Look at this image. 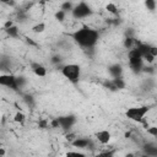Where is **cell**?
<instances>
[{
    "label": "cell",
    "mask_w": 157,
    "mask_h": 157,
    "mask_svg": "<svg viewBox=\"0 0 157 157\" xmlns=\"http://www.w3.org/2000/svg\"><path fill=\"white\" fill-rule=\"evenodd\" d=\"M123 71H124L123 66H121L120 64H118V63L110 64V65L108 66V72H109V75H110L113 78H114V77H120V76H123Z\"/></svg>",
    "instance_id": "8fae6325"
},
{
    "label": "cell",
    "mask_w": 157,
    "mask_h": 157,
    "mask_svg": "<svg viewBox=\"0 0 157 157\" xmlns=\"http://www.w3.org/2000/svg\"><path fill=\"white\" fill-rule=\"evenodd\" d=\"M72 7H74V4L71 2V1H64L63 4H61V6H60V10H63V11H65V12H69V11H71L72 10Z\"/></svg>",
    "instance_id": "ac0fdd59"
},
{
    "label": "cell",
    "mask_w": 157,
    "mask_h": 157,
    "mask_svg": "<svg viewBox=\"0 0 157 157\" xmlns=\"http://www.w3.org/2000/svg\"><path fill=\"white\" fill-rule=\"evenodd\" d=\"M13 121L17 124H23L26 121V115L22 112H16L13 115Z\"/></svg>",
    "instance_id": "2e32d148"
},
{
    "label": "cell",
    "mask_w": 157,
    "mask_h": 157,
    "mask_svg": "<svg viewBox=\"0 0 157 157\" xmlns=\"http://www.w3.org/2000/svg\"><path fill=\"white\" fill-rule=\"evenodd\" d=\"M105 10H107L108 12L113 13V15H117V13H118V7H117V5H115L114 2H108V4L105 5Z\"/></svg>",
    "instance_id": "d6986e66"
},
{
    "label": "cell",
    "mask_w": 157,
    "mask_h": 157,
    "mask_svg": "<svg viewBox=\"0 0 157 157\" xmlns=\"http://www.w3.org/2000/svg\"><path fill=\"white\" fill-rule=\"evenodd\" d=\"M70 12H71L72 18H75V20H83V18L90 17L93 13V10H92V7L86 1L82 0L78 4L74 5V7H72V10Z\"/></svg>",
    "instance_id": "5b68a950"
},
{
    "label": "cell",
    "mask_w": 157,
    "mask_h": 157,
    "mask_svg": "<svg viewBox=\"0 0 157 157\" xmlns=\"http://www.w3.org/2000/svg\"><path fill=\"white\" fill-rule=\"evenodd\" d=\"M32 72L38 77H45L47 76V67L39 63H32L31 64Z\"/></svg>",
    "instance_id": "30bf717a"
},
{
    "label": "cell",
    "mask_w": 157,
    "mask_h": 157,
    "mask_svg": "<svg viewBox=\"0 0 157 157\" xmlns=\"http://www.w3.org/2000/svg\"><path fill=\"white\" fill-rule=\"evenodd\" d=\"M151 107L150 105H140V107H130L125 110V117L129 120L136 121V123H142L145 124V117L150 112Z\"/></svg>",
    "instance_id": "3957f363"
},
{
    "label": "cell",
    "mask_w": 157,
    "mask_h": 157,
    "mask_svg": "<svg viewBox=\"0 0 157 157\" xmlns=\"http://www.w3.org/2000/svg\"><path fill=\"white\" fill-rule=\"evenodd\" d=\"M1 4H5V5H9V6H13L15 5V0H0Z\"/></svg>",
    "instance_id": "603a6c76"
},
{
    "label": "cell",
    "mask_w": 157,
    "mask_h": 157,
    "mask_svg": "<svg viewBox=\"0 0 157 157\" xmlns=\"http://www.w3.org/2000/svg\"><path fill=\"white\" fill-rule=\"evenodd\" d=\"M146 129H147V134H150L153 137H157V126H150V128L147 126Z\"/></svg>",
    "instance_id": "44dd1931"
},
{
    "label": "cell",
    "mask_w": 157,
    "mask_h": 157,
    "mask_svg": "<svg viewBox=\"0 0 157 157\" xmlns=\"http://www.w3.org/2000/svg\"><path fill=\"white\" fill-rule=\"evenodd\" d=\"M53 64H60L61 61H63V59H61V56L59 55V54H56V55H53L52 56V60H50Z\"/></svg>",
    "instance_id": "7402d4cb"
},
{
    "label": "cell",
    "mask_w": 157,
    "mask_h": 157,
    "mask_svg": "<svg viewBox=\"0 0 157 157\" xmlns=\"http://www.w3.org/2000/svg\"><path fill=\"white\" fill-rule=\"evenodd\" d=\"M136 44V40L134 37H125L124 38V47L126 49H130V48H134Z\"/></svg>",
    "instance_id": "e0dca14e"
},
{
    "label": "cell",
    "mask_w": 157,
    "mask_h": 157,
    "mask_svg": "<svg viewBox=\"0 0 157 157\" xmlns=\"http://www.w3.org/2000/svg\"><path fill=\"white\" fill-rule=\"evenodd\" d=\"M69 37L81 48L83 49H92L98 43L99 32L92 27L83 25L82 27L75 29L74 32L69 33Z\"/></svg>",
    "instance_id": "6da1fadb"
},
{
    "label": "cell",
    "mask_w": 157,
    "mask_h": 157,
    "mask_svg": "<svg viewBox=\"0 0 157 157\" xmlns=\"http://www.w3.org/2000/svg\"><path fill=\"white\" fill-rule=\"evenodd\" d=\"M5 32H6V34L10 37V38H17L18 36H20V31H18V27L16 26V25H12L11 27H9V28H6V29H4Z\"/></svg>",
    "instance_id": "7c38bea8"
},
{
    "label": "cell",
    "mask_w": 157,
    "mask_h": 157,
    "mask_svg": "<svg viewBox=\"0 0 157 157\" xmlns=\"http://www.w3.org/2000/svg\"><path fill=\"white\" fill-rule=\"evenodd\" d=\"M144 150H145V152H146L147 156H152V157L157 156V147H156L153 144H147V145H145Z\"/></svg>",
    "instance_id": "5bb4252c"
},
{
    "label": "cell",
    "mask_w": 157,
    "mask_h": 157,
    "mask_svg": "<svg viewBox=\"0 0 157 157\" xmlns=\"http://www.w3.org/2000/svg\"><path fill=\"white\" fill-rule=\"evenodd\" d=\"M94 137H96V140H97L101 145H107V144H109V141H110V139H112V134H110V131L103 129V130H98V131L94 134Z\"/></svg>",
    "instance_id": "ba28073f"
},
{
    "label": "cell",
    "mask_w": 157,
    "mask_h": 157,
    "mask_svg": "<svg viewBox=\"0 0 157 157\" xmlns=\"http://www.w3.org/2000/svg\"><path fill=\"white\" fill-rule=\"evenodd\" d=\"M12 25H15V23H13V21H12V20H7V21L4 23V29H6V28L11 27Z\"/></svg>",
    "instance_id": "cb8c5ba5"
},
{
    "label": "cell",
    "mask_w": 157,
    "mask_h": 157,
    "mask_svg": "<svg viewBox=\"0 0 157 157\" xmlns=\"http://www.w3.org/2000/svg\"><path fill=\"white\" fill-rule=\"evenodd\" d=\"M144 4H145V7L150 12H155L156 6H157V1L156 0H144Z\"/></svg>",
    "instance_id": "9a60e30c"
},
{
    "label": "cell",
    "mask_w": 157,
    "mask_h": 157,
    "mask_svg": "<svg viewBox=\"0 0 157 157\" xmlns=\"http://www.w3.org/2000/svg\"><path fill=\"white\" fill-rule=\"evenodd\" d=\"M45 1H53V0H45Z\"/></svg>",
    "instance_id": "4316f807"
},
{
    "label": "cell",
    "mask_w": 157,
    "mask_h": 157,
    "mask_svg": "<svg viewBox=\"0 0 157 157\" xmlns=\"http://www.w3.org/2000/svg\"><path fill=\"white\" fill-rule=\"evenodd\" d=\"M56 123H58V126H60L63 130H70L72 128V125L76 123V117L72 114L65 115V117H59V118H56Z\"/></svg>",
    "instance_id": "52a82bcc"
},
{
    "label": "cell",
    "mask_w": 157,
    "mask_h": 157,
    "mask_svg": "<svg viewBox=\"0 0 157 157\" xmlns=\"http://www.w3.org/2000/svg\"><path fill=\"white\" fill-rule=\"evenodd\" d=\"M5 153H6V152H5V148L0 145V157H1V156H5Z\"/></svg>",
    "instance_id": "484cf974"
},
{
    "label": "cell",
    "mask_w": 157,
    "mask_h": 157,
    "mask_svg": "<svg viewBox=\"0 0 157 157\" xmlns=\"http://www.w3.org/2000/svg\"><path fill=\"white\" fill-rule=\"evenodd\" d=\"M60 72L61 75L69 80V82H71L72 85H77L80 78H81V67L77 64H64L60 67Z\"/></svg>",
    "instance_id": "7a4b0ae2"
},
{
    "label": "cell",
    "mask_w": 157,
    "mask_h": 157,
    "mask_svg": "<svg viewBox=\"0 0 157 157\" xmlns=\"http://www.w3.org/2000/svg\"><path fill=\"white\" fill-rule=\"evenodd\" d=\"M128 61H129V66L131 69L132 72L135 74H139L142 71V66H144V60H142V56L139 52V49L136 47L134 48H130L129 52H128Z\"/></svg>",
    "instance_id": "277c9868"
},
{
    "label": "cell",
    "mask_w": 157,
    "mask_h": 157,
    "mask_svg": "<svg viewBox=\"0 0 157 157\" xmlns=\"http://www.w3.org/2000/svg\"><path fill=\"white\" fill-rule=\"evenodd\" d=\"M66 13H67V12H65V11H63V10H58V11L54 13V17H55V20H58L59 22H64L65 17H66Z\"/></svg>",
    "instance_id": "ffe728a7"
},
{
    "label": "cell",
    "mask_w": 157,
    "mask_h": 157,
    "mask_svg": "<svg viewBox=\"0 0 157 157\" xmlns=\"http://www.w3.org/2000/svg\"><path fill=\"white\" fill-rule=\"evenodd\" d=\"M0 86L13 90V91H18L20 86L17 83V76H15L13 74H1L0 75Z\"/></svg>",
    "instance_id": "8992f818"
},
{
    "label": "cell",
    "mask_w": 157,
    "mask_h": 157,
    "mask_svg": "<svg viewBox=\"0 0 157 157\" xmlns=\"http://www.w3.org/2000/svg\"><path fill=\"white\" fill-rule=\"evenodd\" d=\"M71 145L77 148H87L92 146V141L88 137H75V140L71 141Z\"/></svg>",
    "instance_id": "9c48e42d"
},
{
    "label": "cell",
    "mask_w": 157,
    "mask_h": 157,
    "mask_svg": "<svg viewBox=\"0 0 157 157\" xmlns=\"http://www.w3.org/2000/svg\"><path fill=\"white\" fill-rule=\"evenodd\" d=\"M45 29H47V25H45V22H38V23H36L34 26H32V28H31V31H32L33 33H36V34L43 33Z\"/></svg>",
    "instance_id": "4fadbf2b"
},
{
    "label": "cell",
    "mask_w": 157,
    "mask_h": 157,
    "mask_svg": "<svg viewBox=\"0 0 157 157\" xmlns=\"http://www.w3.org/2000/svg\"><path fill=\"white\" fill-rule=\"evenodd\" d=\"M66 155H67V156H71V155H75V156H83V153L77 152V151H75V152H67Z\"/></svg>",
    "instance_id": "d4e9b609"
}]
</instances>
